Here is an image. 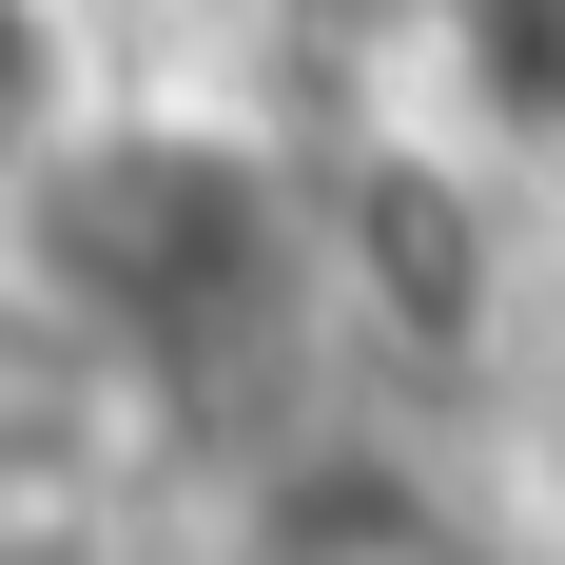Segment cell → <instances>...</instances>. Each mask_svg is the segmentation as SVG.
<instances>
[{"mask_svg":"<svg viewBox=\"0 0 565 565\" xmlns=\"http://www.w3.org/2000/svg\"><path fill=\"white\" fill-rule=\"evenodd\" d=\"M254 565H468V526L429 488H391V468H312V488H274Z\"/></svg>","mask_w":565,"mask_h":565,"instance_id":"6da1fadb","label":"cell"}]
</instances>
